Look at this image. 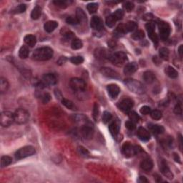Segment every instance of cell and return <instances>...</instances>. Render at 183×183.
<instances>
[{
	"label": "cell",
	"instance_id": "obj_1",
	"mask_svg": "<svg viewBox=\"0 0 183 183\" xmlns=\"http://www.w3.org/2000/svg\"><path fill=\"white\" fill-rule=\"evenodd\" d=\"M53 50L48 47H44L36 49L33 52L32 57L37 61H47L50 60L53 57Z\"/></svg>",
	"mask_w": 183,
	"mask_h": 183
},
{
	"label": "cell",
	"instance_id": "obj_2",
	"mask_svg": "<svg viewBox=\"0 0 183 183\" xmlns=\"http://www.w3.org/2000/svg\"><path fill=\"white\" fill-rule=\"evenodd\" d=\"M125 84L130 91L138 95H142L145 92V87L140 82L133 79H127L125 80Z\"/></svg>",
	"mask_w": 183,
	"mask_h": 183
},
{
	"label": "cell",
	"instance_id": "obj_3",
	"mask_svg": "<svg viewBox=\"0 0 183 183\" xmlns=\"http://www.w3.org/2000/svg\"><path fill=\"white\" fill-rule=\"evenodd\" d=\"M109 60L113 64L117 67H120L127 62L128 56L123 52H117L115 53L112 54Z\"/></svg>",
	"mask_w": 183,
	"mask_h": 183
},
{
	"label": "cell",
	"instance_id": "obj_4",
	"mask_svg": "<svg viewBox=\"0 0 183 183\" xmlns=\"http://www.w3.org/2000/svg\"><path fill=\"white\" fill-rule=\"evenodd\" d=\"M15 116V122L19 125H23L27 123L29 119V112L24 109H17L15 112L14 113Z\"/></svg>",
	"mask_w": 183,
	"mask_h": 183
},
{
	"label": "cell",
	"instance_id": "obj_5",
	"mask_svg": "<svg viewBox=\"0 0 183 183\" xmlns=\"http://www.w3.org/2000/svg\"><path fill=\"white\" fill-rule=\"evenodd\" d=\"M36 150L34 147L32 146H25V147L20 148L19 150H17L15 153V157L17 160L24 159V158L27 157L34 155L35 154Z\"/></svg>",
	"mask_w": 183,
	"mask_h": 183
},
{
	"label": "cell",
	"instance_id": "obj_6",
	"mask_svg": "<svg viewBox=\"0 0 183 183\" xmlns=\"http://www.w3.org/2000/svg\"><path fill=\"white\" fill-rule=\"evenodd\" d=\"M0 121H1V126L4 127V128H7L15 122L14 114L9 111L2 112L1 114Z\"/></svg>",
	"mask_w": 183,
	"mask_h": 183
},
{
	"label": "cell",
	"instance_id": "obj_7",
	"mask_svg": "<svg viewBox=\"0 0 183 183\" xmlns=\"http://www.w3.org/2000/svg\"><path fill=\"white\" fill-rule=\"evenodd\" d=\"M69 85L72 90L75 91H84L86 88V83L83 79L79 78H72L69 82Z\"/></svg>",
	"mask_w": 183,
	"mask_h": 183
},
{
	"label": "cell",
	"instance_id": "obj_8",
	"mask_svg": "<svg viewBox=\"0 0 183 183\" xmlns=\"http://www.w3.org/2000/svg\"><path fill=\"white\" fill-rule=\"evenodd\" d=\"M160 36L162 39L166 40L170 34V27L168 23L165 22H160L158 24Z\"/></svg>",
	"mask_w": 183,
	"mask_h": 183
},
{
	"label": "cell",
	"instance_id": "obj_9",
	"mask_svg": "<svg viewBox=\"0 0 183 183\" xmlns=\"http://www.w3.org/2000/svg\"><path fill=\"white\" fill-rule=\"evenodd\" d=\"M82 134L85 139H90L92 138L94 135V128L91 123L87 122L83 125L82 128Z\"/></svg>",
	"mask_w": 183,
	"mask_h": 183
},
{
	"label": "cell",
	"instance_id": "obj_10",
	"mask_svg": "<svg viewBox=\"0 0 183 183\" xmlns=\"http://www.w3.org/2000/svg\"><path fill=\"white\" fill-rule=\"evenodd\" d=\"M133 105V101H132L131 99L125 98L120 102L118 107H119L120 109H121L124 112L128 113L129 112H130V110H131Z\"/></svg>",
	"mask_w": 183,
	"mask_h": 183
},
{
	"label": "cell",
	"instance_id": "obj_11",
	"mask_svg": "<svg viewBox=\"0 0 183 183\" xmlns=\"http://www.w3.org/2000/svg\"><path fill=\"white\" fill-rule=\"evenodd\" d=\"M122 153L126 157H131L135 154V147L129 142H126L122 145Z\"/></svg>",
	"mask_w": 183,
	"mask_h": 183
},
{
	"label": "cell",
	"instance_id": "obj_12",
	"mask_svg": "<svg viewBox=\"0 0 183 183\" xmlns=\"http://www.w3.org/2000/svg\"><path fill=\"white\" fill-rule=\"evenodd\" d=\"M100 72L104 76L112 79H120V76L119 73L115 70L109 67H102L100 69Z\"/></svg>",
	"mask_w": 183,
	"mask_h": 183
},
{
	"label": "cell",
	"instance_id": "obj_13",
	"mask_svg": "<svg viewBox=\"0 0 183 183\" xmlns=\"http://www.w3.org/2000/svg\"><path fill=\"white\" fill-rule=\"evenodd\" d=\"M90 25L95 30L99 31V32L102 31L104 29L103 22H102V19L97 16L92 17V18L91 19V22H90Z\"/></svg>",
	"mask_w": 183,
	"mask_h": 183
},
{
	"label": "cell",
	"instance_id": "obj_14",
	"mask_svg": "<svg viewBox=\"0 0 183 183\" xmlns=\"http://www.w3.org/2000/svg\"><path fill=\"white\" fill-rule=\"evenodd\" d=\"M107 91L109 95L112 99H115L117 97L120 92V89L119 87L114 84H112V85H109L107 86Z\"/></svg>",
	"mask_w": 183,
	"mask_h": 183
},
{
	"label": "cell",
	"instance_id": "obj_15",
	"mask_svg": "<svg viewBox=\"0 0 183 183\" xmlns=\"http://www.w3.org/2000/svg\"><path fill=\"white\" fill-rule=\"evenodd\" d=\"M161 172L163 174L165 177H167L169 179H172L173 178V175H172V172L170 171V168L167 166V163H165V160H162L161 163H160V167Z\"/></svg>",
	"mask_w": 183,
	"mask_h": 183
},
{
	"label": "cell",
	"instance_id": "obj_16",
	"mask_svg": "<svg viewBox=\"0 0 183 183\" xmlns=\"http://www.w3.org/2000/svg\"><path fill=\"white\" fill-rule=\"evenodd\" d=\"M137 69H138V66H137V63H135V62L128 63L124 68V73L127 75H130V74H134L137 70Z\"/></svg>",
	"mask_w": 183,
	"mask_h": 183
},
{
	"label": "cell",
	"instance_id": "obj_17",
	"mask_svg": "<svg viewBox=\"0 0 183 183\" xmlns=\"http://www.w3.org/2000/svg\"><path fill=\"white\" fill-rule=\"evenodd\" d=\"M137 134L139 138L141 140L144 141V142H147V141L149 140V139H150V134L144 128H139Z\"/></svg>",
	"mask_w": 183,
	"mask_h": 183
},
{
	"label": "cell",
	"instance_id": "obj_18",
	"mask_svg": "<svg viewBox=\"0 0 183 183\" xmlns=\"http://www.w3.org/2000/svg\"><path fill=\"white\" fill-rule=\"evenodd\" d=\"M43 82L45 85H54L57 82V77L55 74H51V73H48V74H44L43 76Z\"/></svg>",
	"mask_w": 183,
	"mask_h": 183
},
{
	"label": "cell",
	"instance_id": "obj_19",
	"mask_svg": "<svg viewBox=\"0 0 183 183\" xmlns=\"http://www.w3.org/2000/svg\"><path fill=\"white\" fill-rule=\"evenodd\" d=\"M95 56L98 59H109L111 55L104 49H97L95 52Z\"/></svg>",
	"mask_w": 183,
	"mask_h": 183
},
{
	"label": "cell",
	"instance_id": "obj_20",
	"mask_svg": "<svg viewBox=\"0 0 183 183\" xmlns=\"http://www.w3.org/2000/svg\"><path fill=\"white\" fill-rule=\"evenodd\" d=\"M57 27H58V23L55 21H48L44 25V30L49 33L53 32Z\"/></svg>",
	"mask_w": 183,
	"mask_h": 183
},
{
	"label": "cell",
	"instance_id": "obj_21",
	"mask_svg": "<svg viewBox=\"0 0 183 183\" xmlns=\"http://www.w3.org/2000/svg\"><path fill=\"white\" fill-rule=\"evenodd\" d=\"M140 167L144 171H149L153 167V162L151 159H144L140 164Z\"/></svg>",
	"mask_w": 183,
	"mask_h": 183
},
{
	"label": "cell",
	"instance_id": "obj_22",
	"mask_svg": "<svg viewBox=\"0 0 183 183\" xmlns=\"http://www.w3.org/2000/svg\"><path fill=\"white\" fill-rule=\"evenodd\" d=\"M109 130L111 135L114 137H116L120 132V125L119 124L117 123V122H112L109 126Z\"/></svg>",
	"mask_w": 183,
	"mask_h": 183
},
{
	"label": "cell",
	"instance_id": "obj_23",
	"mask_svg": "<svg viewBox=\"0 0 183 183\" xmlns=\"http://www.w3.org/2000/svg\"><path fill=\"white\" fill-rule=\"evenodd\" d=\"M149 129L155 135H160L165 132V128L161 125H149Z\"/></svg>",
	"mask_w": 183,
	"mask_h": 183
},
{
	"label": "cell",
	"instance_id": "obj_24",
	"mask_svg": "<svg viewBox=\"0 0 183 183\" xmlns=\"http://www.w3.org/2000/svg\"><path fill=\"white\" fill-rule=\"evenodd\" d=\"M143 79L146 83L151 84L155 79V75L154 73L151 72V71H147V72H144Z\"/></svg>",
	"mask_w": 183,
	"mask_h": 183
},
{
	"label": "cell",
	"instance_id": "obj_25",
	"mask_svg": "<svg viewBox=\"0 0 183 183\" xmlns=\"http://www.w3.org/2000/svg\"><path fill=\"white\" fill-rule=\"evenodd\" d=\"M165 74H167V76H168L169 77L172 78V79H175L178 77V72L175 69H174L173 67L168 66L165 68Z\"/></svg>",
	"mask_w": 183,
	"mask_h": 183
},
{
	"label": "cell",
	"instance_id": "obj_26",
	"mask_svg": "<svg viewBox=\"0 0 183 183\" xmlns=\"http://www.w3.org/2000/svg\"><path fill=\"white\" fill-rule=\"evenodd\" d=\"M24 42L27 46L30 47H33L36 44V37L35 36L32 35V34H28V35L24 36Z\"/></svg>",
	"mask_w": 183,
	"mask_h": 183
},
{
	"label": "cell",
	"instance_id": "obj_27",
	"mask_svg": "<svg viewBox=\"0 0 183 183\" xmlns=\"http://www.w3.org/2000/svg\"><path fill=\"white\" fill-rule=\"evenodd\" d=\"M9 88V83L5 78L1 77L0 79V92L1 94L4 93L7 91Z\"/></svg>",
	"mask_w": 183,
	"mask_h": 183
},
{
	"label": "cell",
	"instance_id": "obj_28",
	"mask_svg": "<svg viewBox=\"0 0 183 183\" xmlns=\"http://www.w3.org/2000/svg\"><path fill=\"white\" fill-rule=\"evenodd\" d=\"M117 21V19L116 18L115 16L112 13L107 17V19H106V24H107V25L109 27H113Z\"/></svg>",
	"mask_w": 183,
	"mask_h": 183
},
{
	"label": "cell",
	"instance_id": "obj_29",
	"mask_svg": "<svg viewBox=\"0 0 183 183\" xmlns=\"http://www.w3.org/2000/svg\"><path fill=\"white\" fill-rule=\"evenodd\" d=\"M125 27L126 32H132L137 28V24L135 22H133V21H130L128 23L125 24Z\"/></svg>",
	"mask_w": 183,
	"mask_h": 183
},
{
	"label": "cell",
	"instance_id": "obj_30",
	"mask_svg": "<svg viewBox=\"0 0 183 183\" xmlns=\"http://www.w3.org/2000/svg\"><path fill=\"white\" fill-rule=\"evenodd\" d=\"M62 104L65 106L67 109H71V110H76L77 109L76 105L73 103L71 100H67V99L63 98L62 100Z\"/></svg>",
	"mask_w": 183,
	"mask_h": 183
},
{
	"label": "cell",
	"instance_id": "obj_31",
	"mask_svg": "<svg viewBox=\"0 0 183 183\" xmlns=\"http://www.w3.org/2000/svg\"><path fill=\"white\" fill-rule=\"evenodd\" d=\"M42 13V9L40 8V7L36 6L33 9L32 13H31V17H32V20H38L39 18L40 15Z\"/></svg>",
	"mask_w": 183,
	"mask_h": 183
},
{
	"label": "cell",
	"instance_id": "obj_32",
	"mask_svg": "<svg viewBox=\"0 0 183 183\" xmlns=\"http://www.w3.org/2000/svg\"><path fill=\"white\" fill-rule=\"evenodd\" d=\"M160 57L163 60H167L169 59V56H170V51L166 47H162L160 48L159 52Z\"/></svg>",
	"mask_w": 183,
	"mask_h": 183
},
{
	"label": "cell",
	"instance_id": "obj_33",
	"mask_svg": "<svg viewBox=\"0 0 183 183\" xmlns=\"http://www.w3.org/2000/svg\"><path fill=\"white\" fill-rule=\"evenodd\" d=\"M76 17L78 19V20L79 21V22H84L87 20V16L85 15V12L83 11L82 9L77 8L76 11Z\"/></svg>",
	"mask_w": 183,
	"mask_h": 183
},
{
	"label": "cell",
	"instance_id": "obj_34",
	"mask_svg": "<svg viewBox=\"0 0 183 183\" xmlns=\"http://www.w3.org/2000/svg\"><path fill=\"white\" fill-rule=\"evenodd\" d=\"M29 49H28L27 47L22 46V47L20 48V51H19V57H20L21 59H26L28 56H29Z\"/></svg>",
	"mask_w": 183,
	"mask_h": 183
},
{
	"label": "cell",
	"instance_id": "obj_35",
	"mask_svg": "<svg viewBox=\"0 0 183 183\" xmlns=\"http://www.w3.org/2000/svg\"><path fill=\"white\" fill-rule=\"evenodd\" d=\"M83 44L82 41L79 39H73L72 43H71V47L72 50H79L82 47Z\"/></svg>",
	"mask_w": 183,
	"mask_h": 183
},
{
	"label": "cell",
	"instance_id": "obj_36",
	"mask_svg": "<svg viewBox=\"0 0 183 183\" xmlns=\"http://www.w3.org/2000/svg\"><path fill=\"white\" fill-rule=\"evenodd\" d=\"M12 163V157L9 156H3L1 158V167H5Z\"/></svg>",
	"mask_w": 183,
	"mask_h": 183
},
{
	"label": "cell",
	"instance_id": "obj_37",
	"mask_svg": "<svg viewBox=\"0 0 183 183\" xmlns=\"http://www.w3.org/2000/svg\"><path fill=\"white\" fill-rule=\"evenodd\" d=\"M144 33L142 30H137L136 31L132 34V38L135 40H141L144 39Z\"/></svg>",
	"mask_w": 183,
	"mask_h": 183
},
{
	"label": "cell",
	"instance_id": "obj_38",
	"mask_svg": "<svg viewBox=\"0 0 183 183\" xmlns=\"http://www.w3.org/2000/svg\"><path fill=\"white\" fill-rule=\"evenodd\" d=\"M128 114H129V118H130V121L133 122L134 123L138 122L139 119H140V117H139V116L138 115V114H137V113L134 111L129 112Z\"/></svg>",
	"mask_w": 183,
	"mask_h": 183
},
{
	"label": "cell",
	"instance_id": "obj_39",
	"mask_svg": "<svg viewBox=\"0 0 183 183\" xmlns=\"http://www.w3.org/2000/svg\"><path fill=\"white\" fill-rule=\"evenodd\" d=\"M25 10H26V5L22 4L17 6L15 8H14L12 12L13 14H21L25 12Z\"/></svg>",
	"mask_w": 183,
	"mask_h": 183
},
{
	"label": "cell",
	"instance_id": "obj_40",
	"mask_svg": "<svg viewBox=\"0 0 183 183\" xmlns=\"http://www.w3.org/2000/svg\"><path fill=\"white\" fill-rule=\"evenodd\" d=\"M87 8L88 12L90 14L95 13L98 9V4H97V3H90L87 6Z\"/></svg>",
	"mask_w": 183,
	"mask_h": 183
},
{
	"label": "cell",
	"instance_id": "obj_41",
	"mask_svg": "<svg viewBox=\"0 0 183 183\" xmlns=\"http://www.w3.org/2000/svg\"><path fill=\"white\" fill-rule=\"evenodd\" d=\"M149 114H150L151 117L152 118L153 120H158L161 119L162 116H163L161 112H160V110H157V109L151 111V112L149 113Z\"/></svg>",
	"mask_w": 183,
	"mask_h": 183
},
{
	"label": "cell",
	"instance_id": "obj_42",
	"mask_svg": "<svg viewBox=\"0 0 183 183\" xmlns=\"http://www.w3.org/2000/svg\"><path fill=\"white\" fill-rule=\"evenodd\" d=\"M126 32V30H125V24H120L117 27L116 30H115V34L116 35L120 36V35H123L124 34H125Z\"/></svg>",
	"mask_w": 183,
	"mask_h": 183
},
{
	"label": "cell",
	"instance_id": "obj_43",
	"mask_svg": "<svg viewBox=\"0 0 183 183\" xmlns=\"http://www.w3.org/2000/svg\"><path fill=\"white\" fill-rule=\"evenodd\" d=\"M146 29H147L148 34H151V33L155 32V24L154 22H149L146 24L145 26Z\"/></svg>",
	"mask_w": 183,
	"mask_h": 183
},
{
	"label": "cell",
	"instance_id": "obj_44",
	"mask_svg": "<svg viewBox=\"0 0 183 183\" xmlns=\"http://www.w3.org/2000/svg\"><path fill=\"white\" fill-rule=\"evenodd\" d=\"M71 62L74 64H82L84 62V59L82 57H80V56H77V57H72L70 59Z\"/></svg>",
	"mask_w": 183,
	"mask_h": 183
},
{
	"label": "cell",
	"instance_id": "obj_45",
	"mask_svg": "<svg viewBox=\"0 0 183 183\" xmlns=\"http://www.w3.org/2000/svg\"><path fill=\"white\" fill-rule=\"evenodd\" d=\"M112 117V115L110 112H109L105 111L103 112V114H102V121H103L104 123H107L110 121Z\"/></svg>",
	"mask_w": 183,
	"mask_h": 183
},
{
	"label": "cell",
	"instance_id": "obj_46",
	"mask_svg": "<svg viewBox=\"0 0 183 183\" xmlns=\"http://www.w3.org/2000/svg\"><path fill=\"white\" fill-rule=\"evenodd\" d=\"M66 22L69 24H72V25H77V24L80 23L78 19L74 17H68L66 20Z\"/></svg>",
	"mask_w": 183,
	"mask_h": 183
},
{
	"label": "cell",
	"instance_id": "obj_47",
	"mask_svg": "<svg viewBox=\"0 0 183 183\" xmlns=\"http://www.w3.org/2000/svg\"><path fill=\"white\" fill-rule=\"evenodd\" d=\"M124 9L126 10L128 12H130L133 10V9L135 8V5L131 1H127L124 4Z\"/></svg>",
	"mask_w": 183,
	"mask_h": 183
},
{
	"label": "cell",
	"instance_id": "obj_48",
	"mask_svg": "<svg viewBox=\"0 0 183 183\" xmlns=\"http://www.w3.org/2000/svg\"><path fill=\"white\" fill-rule=\"evenodd\" d=\"M148 36L150 38V39L152 41V42L154 43L155 45L157 47V45L158 44V42H159V39H158V36L156 34L155 32H152L151 34H148Z\"/></svg>",
	"mask_w": 183,
	"mask_h": 183
},
{
	"label": "cell",
	"instance_id": "obj_49",
	"mask_svg": "<svg viewBox=\"0 0 183 183\" xmlns=\"http://www.w3.org/2000/svg\"><path fill=\"white\" fill-rule=\"evenodd\" d=\"M54 4L58 7L64 9L68 6V1H54Z\"/></svg>",
	"mask_w": 183,
	"mask_h": 183
},
{
	"label": "cell",
	"instance_id": "obj_50",
	"mask_svg": "<svg viewBox=\"0 0 183 183\" xmlns=\"http://www.w3.org/2000/svg\"><path fill=\"white\" fill-rule=\"evenodd\" d=\"M78 151H79V153L82 156L87 157L90 155V152H89V151L87 150V149H85V147H82V146H80V147H78Z\"/></svg>",
	"mask_w": 183,
	"mask_h": 183
},
{
	"label": "cell",
	"instance_id": "obj_51",
	"mask_svg": "<svg viewBox=\"0 0 183 183\" xmlns=\"http://www.w3.org/2000/svg\"><path fill=\"white\" fill-rule=\"evenodd\" d=\"M174 112L176 114H178V115H181L182 113V104L180 102H178L174 109Z\"/></svg>",
	"mask_w": 183,
	"mask_h": 183
},
{
	"label": "cell",
	"instance_id": "obj_52",
	"mask_svg": "<svg viewBox=\"0 0 183 183\" xmlns=\"http://www.w3.org/2000/svg\"><path fill=\"white\" fill-rule=\"evenodd\" d=\"M151 112V108L148 106H143L140 109V113L144 115H147Z\"/></svg>",
	"mask_w": 183,
	"mask_h": 183
},
{
	"label": "cell",
	"instance_id": "obj_53",
	"mask_svg": "<svg viewBox=\"0 0 183 183\" xmlns=\"http://www.w3.org/2000/svg\"><path fill=\"white\" fill-rule=\"evenodd\" d=\"M113 15L115 16V17L117 19V20H120L122 19L124 17V12L122 9H117L113 13Z\"/></svg>",
	"mask_w": 183,
	"mask_h": 183
},
{
	"label": "cell",
	"instance_id": "obj_54",
	"mask_svg": "<svg viewBox=\"0 0 183 183\" xmlns=\"http://www.w3.org/2000/svg\"><path fill=\"white\" fill-rule=\"evenodd\" d=\"M125 126L126 128L130 130H134L135 129V123H134L132 121H127L125 122Z\"/></svg>",
	"mask_w": 183,
	"mask_h": 183
},
{
	"label": "cell",
	"instance_id": "obj_55",
	"mask_svg": "<svg viewBox=\"0 0 183 183\" xmlns=\"http://www.w3.org/2000/svg\"><path fill=\"white\" fill-rule=\"evenodd\" d=\"M99 114V106L97 103H95L94 104V109H93V117L95 120H97V117Z\"/></svg>",
	"mask_w": 183,
	"mask_h": 183
},
{
	"label": "cell",
	"instance_id": "obj_56",
	"mask_svg": "<svg viewBox=\"0 0 183 183\" xmlns=\"http://www.w3.org/2000/svg\"><path fill=\"white\" fill-rule=\"evenodd\" d=\"M42 97L43 103H44V104L47 103L50 100V99H51V97H50V95H49L48 93L44 94V95H43V96Z\"/></svg>",
	"mask_w": 183,
	"mask_h": 183
},
{
	"label": "cell",
	"instance_id": "obj_57",
	"mask_svg": "<svg viewBox=\"0 0 183 183\" xmlns=\"http://www.w3.org/2000/svg\"><path fill=\"white\" fill-rule=\"evenodd\" d=\"M152 18H153V15H152V14H147V15H144V16H143V20H144L150 21Z\"/></svg>",
	"mask_w": 183,
	"mask_h": 183
},
{
	"label": "cell",
	"instance_id": "obj_58",
	"mask_svg": "<svg viewBox=\"0 0 183 183\" xmlns=\"http://www.w3.org/2000/svg\"><path fill=\"white\" fill-rule=\"evenodd\" d=\"M66 61H67V58H66L65 57H61L59 59V60L57 61V63L59 64H64Z\"/></svg>",
	"mask_w": 183,
	"mask_h": 183
},
{
	"label": "cell",
	"instance_id": "obj_59",
	"mask_svg": "<svg viewBox=\"0 0 183 183\" xmlns=\"http://www.w3.org/2000/svg\"><path fill=\"white\" fill-rule=\"evenodd\" d=\"M179 149H180V150H182V135H179Z\"/></svg>",
	"mask_w": 183,
	"mask_h": 183
},
{
	"label": "cell",
	"instance_id": "obj_60",
	"mask_svg": "<svg viewBox=\"0 0 183 183\" xmlns=\"http://www.w3.org/2000/svg\"><path fill=\"white\" fill-rule=\"evenodd\" d=\"M139 182H148V180L146 179V177H143V176H141V177H139Z\"/></svg>",
	"mask_w": 183,
	"mask_h": 183
},
{
	"label": "cell",
	"instance_id": "obj_61",
	"mask_svg": "<svg viewBox=\"0 0 183 183\" xmlns=\"http://www.w3.org/2000/svg\"><path fill=\"white\" fill-rule=\"evenodd\" d=\"M182 45H180L179 47L178 48V54L180 56V57H182Z\"/></svg>",
	"mask_w": 183,
	"mask_h": 183
},
{
	"label": "cell",
	"instance_id": "obj_62",
	"mask_svg": "<svg viewBox=\"0 0 183 183\" xmlns=\"http://www.w3.org/2000/svg\"><path fill=\"white\" fill-rule=\"evenodd\" d=\"M174 159H175V160L176 162H178V163H180V161H179V160H180V159H179V156L177 155V154H174Z\"/></svg>",
	"mask_w": 183,
	"mask_h": 183
}]
</instances>
